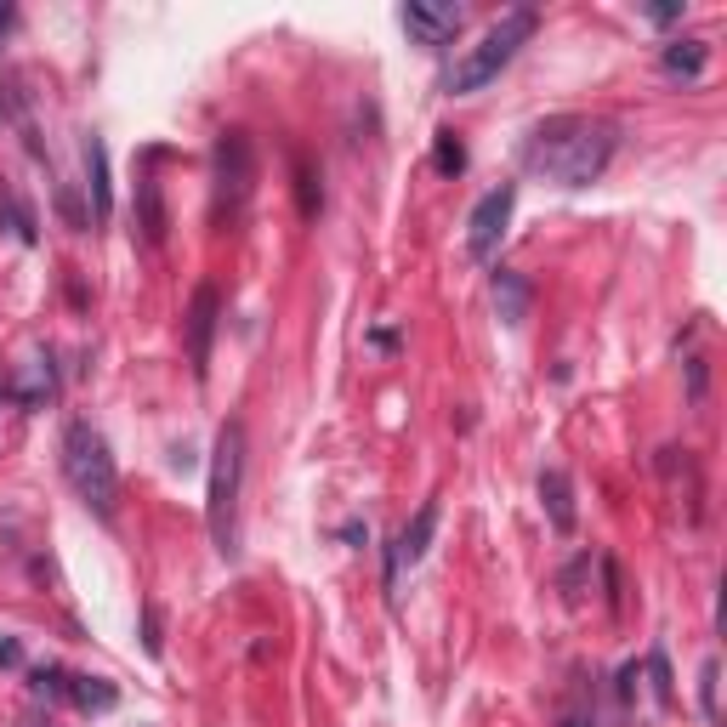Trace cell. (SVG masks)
Listing matches in <instances>:
<instances>
[{
    "label": "cell",
    "instance_id": "1",
    "mask_svg": "<svg viewBox=\"0 0 727 727\" xmlns=\"http://www.w3.org/2000/svg\"><path fill=\"white\" fill-rule=\"evenodd\" d=\"M614 125L608 120H586V114H563L546 120L529 142V171H540L557 188H586L603 177V165L614 160Z\"/></svg>",
    "mask_w": 727,
    "mask_h": 727
},
{
    "label": "cell",
    "instance_id": "2",
    "mask_svg": "<svg viewBox=\"0 0 727 727\" xmlns=\"http://www.w3.org/2000/svg\"><path fill=\"white\" fill-rule=\"evenodd\" d=\"M239 489H245V421H228L222 432H216L211 495H205L211 540H216L222 557H239Z\"/></svg>",
    "mask_w": 727,
    "mask_h": 727
},
{
    "label": "cell",
    "instance_id": "3",
    "mask_svg": "<svg viewBox=\"0 0 727 727\" xmlns=\"http://www.w3.org/2000/svg\"><path fill=\"white\" fill-rule=\"evenodd\" d=\"M63 472H69L74 495L86 500L97 517H114V500H120V478H114V455H108L103 432H91L86 421H69L63 432Z\"/></svg>",
    "mask_w": 727,
    "mask_h": 727
},
{
    "label": "cell",
    "instance_id": "4",
    "mask_svg": "<svg viewBox=\"0 0 727 727\" xmlns=\"http://www.w3.org/2000/svg\"><path fill=\"white\" fill-rule=\"evenodd\" d=\"M534 23H540V18H534L529 6L506 12V18H500L495 29H489V35H483L478 46H472V52L461 57V63H455V80H449V86H455V91H478V86H489V80H495V74L517 57V46H529Z\"/></svg>",
    "mask_w": 727,
    "mask_h": 727
},
{
    "label": "cell",
    "instance_id": "5",
    "mask_svg": "<svg viewBox=\"0 0 727 727\" xmlns=\"http://www.w3.org/2000/svg\"><path fill=\"white\" fill-rule=\"evenodd\" d=\"M250 182H256V148H250V137L245 131H222L216 137V205L239 211L250 199Z\"/></svg>",
    "mask_w": 727,
    "mask_h": 727
},
{
    "label": "cell",
    "instance_id": "6",
    "mask_svg": "<svg viewBox=\"0 0 727 727\" xmlns=\"http://www.w3.org/2000/svg\"><path fill=\"white\" fill-rule=\"evenodd\" d=\"M512 205H517V188L512 182H500V188H489V194L478 199V211H472V222H466V250L472 256H495L500 233H506V222H512Z\"/></svg>",
    "mask_w": 727,
    "mask_h": 727
},
{
    "label": "cell",
    "instance_id": "7",
    "mask_svg": "<svg viewBox=\"0 0 727 727\" xmlns=\"http://www.w3.org/2000/svg\"><path fill=\"white\" fill-rule=\"evenodd\" d=\"M398 18H404L409 40H421V46H444L461 35V6H449V0H409Z\"/></svg>",
    "mask_w": 727,
    "mask_h": 727
},
{
    "label": "cell",
    "instance_id": "8",
    "mask_svg": "<svg viewBox=\"0 0 727 727\" xmlns=\"http://www.w3.org/2000/svg\"><path fill=\"white\" fill-rule=\"evenodd\" d=\"M216 319H222V296H216V284H199V290H194V307H188V358H194L199 375H205V364H211Z\"/></svg>",
    "mask_w": 727,
    "mask_h": 727
},
{
    "label": "cell",
    "instance_id": "9",
    "mask_svg": "<svg viewBox=\"0 0 727 727\" xmlns=\"http://www.w3.org/2000/svg\"><path fill=\"white\" fill-rule=\"evenodd\" d=\"M489 302H495V313H500V324H523L529 319V302H534V290H529V279L523 273H512V267H500L495 279H489Z\"/></svg>",
    "mask_w": 727,
    "mask_h": 727
},
{
    "label": "cell",
    "instance_id": "10",
    "mask_svg": "<svg viewBox=\"0 0 727 727\" xmlns=\"http://www.w3.org/2000/svg\"><path fill=\"white\" fill-rule=\"evenodd\" d=\"M432 529H438V506L426 500L421 512H415V523H409V529L398 534V546H392L387 580H398V568H404V563H421V557H426V540H432Z\"/></svg>",
    "mask_w": 727,
    "mask_h": 727
},
{
    "label": "cell",
    "instance_id": "11",
    "mask_svg": "<svg viewBox=\"0 0 727 727\" xmlns=\"http://www.w3.org/2000/svg\"><path fill=\"white\" fill-rule=\"evenodd\" d=\"M540 500H546V517L557 534H574V489H568V478L551 466L546 478H540Z\"/></svg>",
    "mask_w": 727,
    "mask_h": 727
},
{
    "label": "cell",
    "instance_id": "12",
    "mask_svg": "<svg viewBox=\"0 0 727 727\" xmlns=\"http://www.w3.org/2000/svg\"><path fill=\"white\" fill-rule=\"evenodd\" d=\"M137 211H142V239H148V245H160V239H165V199H160V182H154V177H142Z\"/></svg>",
    "mask_w": 727,
    "mask_h": 727
},
{
    "label": "cell",
    "instance_id": "13",
    "mask_svg": "<svg viewBox=\"0 0 727 727\" xmlns=\"http://www.w3.org/2000/svg\"><path fill=\"white\" fill-rule=\"evenodd\" d=\"M86 177H91V205H97V216L114 211V194H108V148L97 137L86 142Z\"/></svg>",
    "mask_w": 727,
    "mask_h": 727
},
{
    "label": "cell",
    "instance_id": "14",
    "mask_svg": "<svg viewBox=\"0 0 727 727\" xmlns=\"http://www.w3.org/2000/svg\"><path fill=\"white\" fill-rule=\"evenodd\" d=\"M710 63V46L705 40H676V46H665V69L682 74V80H699Z\"/></svg>",
    "mask_w": 727,
    "mask_h": 727
},
{
    "label": "cell",
    "instance_id": "15",
    "mask_svg": "<svg viewBox=\"0 0 727 727\" xmlns=\"http://www.w3.org/2000/svg\"><path fill=\"white\" fill-rule=\"evenodd\" d=\"M432 165H438V177H461L466 171V148H461L455 131H438V137H432Z\"/></svg>",
    "mask_w": 727,
    "mask_h": 727
},
{
    "label": "cell",
    "instance_id": "16",
    "mask_svg": "<svg viewBox=\"0 0 727 727\" xmlns=\"http://www.w3.org/2000/svg\"><path fill=\"white\" fill-rule=\"evenodd\" d=\"M74 699H80L86 710H114V699H120V693L108 688V682H97V676H86V682L74 688Z\"/></svg>",
    "mask_w": 727,
    "mask_h": 727
},
{
    "label": "cell",
    "instance_id": "17",
    "mask_svg": "<svg viewBox=\"0 0 727 727\" xmlns=\"http://www.w3.org/2000/svg\"><path fill=\"white\" fill-rule=\"evenodd\" d=\"M716 682H722V665H716V659H705V671H699V705H705L710 722H716Z\"/></svg>",
    "mask_w": 727,
    "mask_h": 727
},
{
    "label": "cell",
    "instance_id": "18",
    "mask_svg": "<svg viewBox=\"0 0 727 727\" xmlns=\"http://www.w3.org/2000/svg\"><path fill=\"white\" fill-rule=\"evenodd\" d=\"M648 676H654L659 705H671V699H676V688H671V671H665V654H648Z\"/></svg>",
    "mask_w": 727,
    "mask_h": 727
},
{
    "label": "cell",
    "instance_id": "19",
    "mask_svg": "<svg viewBox=\"0 0 727 727\" xmlns=\"http://www.w3.org/2000/svg\"><path fill=\"white\" fill-rule=\"evenodd\" d=\"M57 205H63V216H69V228H74V233H86V211H80L74 188H57Z\"/></svg>",
    "mask_w": 727,
    "mask_h": 727
},
{
    "label": "cell",
    "instance_id": "20",
    "mask_svg": "<svg viewBox=\"0 0 727 727\" xmlns=\"http://www.w3.org/2000/svg\"><path fill=\"white\" fill-rule=\"evenodd\" d=\"M296 188H302V216H319V188H313V171H296Z\"/></svg>",
    "mask_w": 727,
    "mask_h": 727
},
{
    "label": "cell",
    "instance_id": "21",
    "mask_svg": "<svg viewBox=\"0 0 727 727\" xmlns=\"http://www.w3.org/2000/svg\"><path fill=\"white\" fill-rule=\"evenodd\" d=\"M682 12H688L682 0H665V6H648V18H654V23H676V18H682Z\"/></svg>",
    "mask_w": 727,
    "mask_h": 727
},
{
    "label": "cell",
    "instance_id": "22",
    "mask_svg": "<svg viewBox=\"0 0 727 727\" xmlns=\"http://www.w3.org/2000/svg\"><path fill=\"white\" fill-rule=\"evenodd\" d=\"M35 693H63V671H35Z\"/></svg>",
    "mask_w": 727,
    "mask_h": 727
},
{
    "label": "cell",
    "instance_id": "23",
    "mask_svg": "<svg viewBox=\"0 0 727 727\" xmlns=\"http://www.w3.org/2000/svg\"><path fill=\"white\" fill-rule=\"evenodd\" d=\"M688 375H693V398H705V358H688Z\"/></svg>",
    "mask_w": 727,
    "mask_h": 727
},
{
    "label": "cell",
    "instance_id": "24",
    "mask_svg": "<svg viewBox=\"0 0 727 727\" xmlns=\"http://www.w3.org/2000/svg\"><path fill=\"white\" fill-rule=\"evenodd\" d=\"M18 659H23V648H18L12 637H6V642H0V665H18Z\"/></svg>",
    "mask_w": 727,
    "mask_h": 727
},
{
    "label": "cell",
    "instance_id": "25",
    "mask_svg": "<svg viewBox=\"0 0 727 727\" xmlns=\"http://www.w3.org/2000/svg\"><path fill=\"white\" fill-rule=\"evenodd\" d=\"M6 222H12V194L0 188V228H6Z\"/></svg>",
    "mask_w": 727,
    "mask_h": 727
},
{
    "label": "cell",
    "instance_id": "26",
    "mask_svg": "<svg viewBox=\"0 0 727 727\" xmlns=\"http://www.w3.org/2000/svg\"><path fill=\"white\" fill-rule=\"evenodd\" d=\"M6 29H12V6H6V0H0V35H6Z\"/></svg>",
    "mask_w": 727,
    "mask_h": 727
},
{
    "label": "cell",
    "instance_id": "27",
    "mask_svg": "<svg viewBox=\"0 0 727 727\" xmlns=\"http://www.w3.org/2000/svg\"><path fill=\"white\" fill-rule=\"evenodd\" d=\"M563 727H586V716H580V710H568V716H563Z\"/></svg>",
    "mask_w": 727,
    "mask_h": 727
},
{
    "label": "cell",
    "instance_id": "28",
    "mask_svg": "<svg viewBox=\"0 0 727 727\" xmlns=\"http://www.w3.org/2000/svg\"><path fill=\"white\" fill-rule=\"evenodd\" d=\"M6 392H12V381H6V375H0V398H6Z\"/></svg>",
    "mask_w": 727,
    "mask_h": 727
}]
</instances>
